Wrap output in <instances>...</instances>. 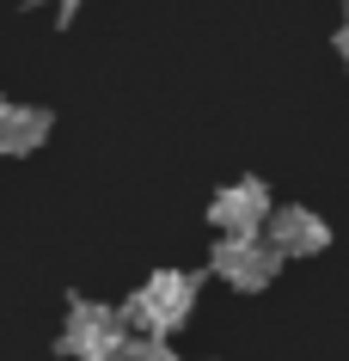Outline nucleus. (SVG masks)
<instances>
[{"mask_svg": "<svg viewBox=\"0 0 349 361\" xmlns=\"http://www.w3.org/2000/svg\"><path fill=\"white\" fill-rule=\"evenodd\" d=\"M196 300H202V269H154L123 300V319H129V331H147V337H178L190 324Z\"/></svg>", "mask_w": 349, "mask_h": 361, "instance_id": "f257e3e1", "label": "nucleus"}, {"mask_svg": "<svg viewBox=\"0 0 349 361\" xmlns=\"http://www.w3.org/2000/svg\"><path fill=\"white\" fill-rule=\"evenodd\" d=\"M123 343H129V319H123V306L68 294V319H61V331H56V355L61 361H116Z\"/></svg>", "mask_w": 349, "mask_h": 361, "instance_id": "f03ea898", "label": "nucleus"}, {"mask_svg": "<svg viewBox=\"0 0 349 361\" xmlns=\"http://www.w3.org/2000/svg\"><path fill=\"white\" fill-rule=\"evenodd\" d=\"M282 245L270 233H214V251H209V276L233 288V294H264V288L282 276Z\"/></svg>", "mask_w": 349, "mask_h": 361, "instance_id": "7ed1b4c3", "label": "nucleus"}, {"mask_svg": "<svg viewBox=\"0 0 349 361\" xmlns=\"http://www.w3.org/2000/svg\"><path fill=\"white\" fill-rule=\"evenodd\" d=\"M276 214V190L264 178H233L209 196V227L214 233H264Z\"/></svg>", "mask_w": 349, "mask_h": 361, "instance_id": "20e7f679", "label": "nucleus"}, {"mask_svg": "<svg viewBox=\"0 0 349 361\" xmlns=\"http://www.w3.org/2000/svg\"><path fill=\"white\" fill-rule=\"evenodd\" d=\"M264 233L282 245V257H319V251H331V227L312 209H300V202H276Z\"/></svg>", "mask_w": 349, "mask_h": 361, "instance_id": "39448f33", "label": "nucleus"}, {"mask_svg": "<svg viewBox=\"0 0 349 361\" xmlns=\"http://www.w3.org/2000/svg\"><path fill=\"white\" fill-rule=\"evenodd\" d=\"M49 135H56V111L25 104V98H6V104H0V153H6V159L37 153Z\"/></svg>", "mask_w": 349, "mask_h": 361, "instance_id": "423d86ee", "label": "nucleus"}, {"mask_svg": "<svg viewBox=\"0 0 349 361\" xmlns=\"http://www.w3.org/2000/svg\"><path fill=\"white\" fill-rule=\"evenodd\" d=\"M116 361H184L172 349V337H147V331H129V343L116 349Z\"/></svg>", "mask_w": 349, "mask_h": 361, "instance_id": "0eeeda50", "label": "nucleus"}, {"mask_svg": "<svg viewBox=\"0 0 349 361\" xmlns=\"http://www.w3.org/2000/svg\"><path fill=\"white\" fill-rule=\"evenodd\" d=\"M337 61L349 68V13H343V25H337Z\"/></svg>", "mask_w": 349, "mask_h": 361, "instance_id": "6e6552de", "label": "nucleus"}, {"mask_svg": "<svg viewBox=\"0 0 349 361\" xmlns=\"http://www.w3.org/2000/svg\"><path fill=\"white\" fill-rule=\"evenodd\" d=\"M49 6H56V19L68 25V19H74V13H80V6H86V0H49Z\"/></svg>", "mask_w": 349, "mask_h": 361, "instance_id": "1a4fd4ad", "label": "nucleus"}]
</instances>
